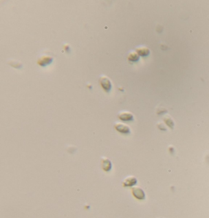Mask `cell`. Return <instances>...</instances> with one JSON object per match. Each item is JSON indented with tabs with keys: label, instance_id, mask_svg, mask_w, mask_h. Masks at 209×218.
<instances>
[{
	"label": "cell",
	"instance_id": "6da1fadb",
	"mask_svg": "<svg viewBox=\"0 0 209 218\" xmlns=\"http://www.w3.org/2000/svg\"><path fill=\"white\" fill-rule=\"evenodd\" d=\"M99 84L101 86L102 88L104 90L106 93H109L112 88V84L107 77L103 75L99 78Z\"/></svg>",
	"mask_w": 209,
	"mask_h": 218
},
{
	"label": "cell",
	"instance_id": "7a4b0ae2",
	"mask_svg": "<svg viewBox=\"0 0 209 218\" xmlns=\"http://www.w3.org/2000/svg\"><path fill=\"white\" fill-rule=\"evenodd\" d=\"M54 58L48 55H43L39 58V60L37 61V63L41 67H46L47 66L52 64Z\"/></svg>",
	"mask_w": 209,
	"mask_h": 218
},
{
	"label": "cell",
	"instance_id": "3957f363",
	"mask_svg": "<svg viewBox=\"0 0 209 218\" xmlns=\"http://www.w3.org/2000/svg\"><path fill=\"white\" fill-rule=\"evenodd\" d=\"M114 128L116 129V131L120 133L123 134H129L131 133L130 128L128 126V125L125 124L117 123L116 124H115Z\"/></svg>",
	"mask_w": 209,
	"mask_h": 218
},
{
	"label": "cell",
	"instance_id": "277c9868",
	"mask_svg": "<svg viewBox=\"0 0 209 218\" xmlns=\"http://www.w3.org/2000/svg\"><path fill=\"white\" fill-rule=\"evenodd\" d=\"M132 193L135 198L138 200H144L145 199V194L142 188L136 186L132 188Z\"/></svg>",
	"mask_w": 209,
	"mask_h": 218
},
{
	"label": "cell",
	"instance_id": "5b68a950",
	"mask_svg": "<svg viewBox=\"0 0 209 218\" xmlns=\"http://www.w3.org/2000/svg\"><path fill=\"white\" fill-rule=\"evenodd\" d=\"M118 118L121 121H131L134 120L133 115L129 112H121L118 114Z\"/></svg>",
	"mask_w": 209,
	"mask_h": 218
},
{
	"label": "cell",
	"instance_id": "8992f818",
	"mask_svg": "<svg viewBox=\"0 0 209 218\" xmlns=\"http://www.w3.org/2000/svg\"><path fill=\"white\" fill-rule=\"evenodd\" d=\"M138 183L136 178L134 176H129L127 177L123 182L124 187H131L136 185Z\"/></svg>",
	"mask_w": 209,
	"mask_h": 218
},
{
	"label": "cell",
	"instance_id": "52a82bcc",
	"mask_svg": "<svg viewBox=\"0 0 209 218\" xmlns=\"http://www.w3.org/2000/svg\"><path fill=\"white\" fill-rule=\"evenodd\" d=\"M101 167L105 172H110L112 168V164L109 159L103 157L101 159Z\"/></svg>",
	"mask_w": 209,
	"mask_h": 218
},
{
	"label": "cell",
	"instance_id": "ba28073f",
	"mask_svg": "<svg viewBox=\"0 0 209 218\" xmlns=\"http://www.w3.org/2000/svg\"><path fill=\"white\" fill-rule=\"evenodd\" d=\"M136 52L139 56L147 57L150 54V50L145 47H142L136 49Z\"/></svg>",
	"mask_w": 209,
	"mask_h": 218
},
{
	"label": "cell",
	"instance_id": "9c48e42d",
	"mask_svg": "<svg viewBox=\"0 0 209 218\" xmlns=\"http://www.w3.org/2000/svg\"><path fill=\"white\" fill-rule=\"evenodd\" d=\"M128 60L131 62H137L139 60V55L136 52H131L128 55Z\"/></svg>",
	"mask_w": 209,
	"mask_h": 218
},
{
	"label": "cell",
	"instance_id": "30bf717a",
	"mask_svg": "<svg viewBox=\"0 0 209 218\" xmlns=\"http://www.w3.org/2000/svg\"><path fill=\"white\" fill-rule=\"evenodd\" d=\"M9 64L12 66L13 68H17V69H20L22 68L23 65L22 63L20 61H10Z\"/></svg>",
	"mask_w": 209,
	"mask_h": 218
},
{
	"label": "cell",
	"instance_id": "8fae6325",
	"mask_svg": "<svg viewBox=\"0 0 209 218\" xmlns=\"http://www.w3.org/2000/svg\"><path fill=\"white\" fill-rule=\"evenodd\" d=\"M164 121L169 127H171V128H173L174 126V123L170 117H166L164 118Z\"/></svg>",
	"mask_w": 209,
	"mask_h": 218
},
{
	"label": "cell",
	"instance_id": "7c38bea8",
	"mask_svg": "<svg viewBox=\"0 0 209 218\" xmlns=\"http://www.w3.org/2000/svg\"><path fill=\"white\" fill-rule=\"evenodd\" d=\"M64 49H65V50L66 52H68V53H69V52H70V51H71L70 46H69L68 44H65V45L64 46Z\"/></svg>",
	"mask_w": 209,
	"mask_h": 218
},
{
	"label": "cell",
	"instance_id": "4fadbf2b",
	"mask_svg": "<svg viewBox=\"0 0 209 218\" xmlns=\"http://www.w3.org/2000/svg\"><path fill=\"white\" fill-rule=\"evenodd\" d=\"M90 206H89V205H85V208L87 209V210H88V209H90Z\"/></svg>",
	"mask_w": 209,
	"mask_h": 218
},
{
	"label": "cell",
	"instance_id": "5bb4252c",
	"mask_svg": "<svg viewBox=\"0 0 209 218\" xmlns=\"http://www.w3.org/2000/svg\"><path fill=\"white\" fill-rule=\"evenodd\" d=\"M88 87H89L90 89H92V85H89V86H88Z\"/></svg>",
	"mask_w": 209,
	"mask_h": 218
}]
</instances>
